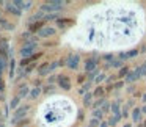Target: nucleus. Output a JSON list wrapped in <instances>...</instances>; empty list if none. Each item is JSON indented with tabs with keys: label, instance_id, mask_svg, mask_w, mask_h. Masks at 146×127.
I'll return each instance as SVG.
<instances>
[{
	"label": "nucleus",
	"instance_id": "nucleus-19",
	"mask_svg": "<svg viewBox=\"0 0 146 127\" xmlns=\"http://www.w3.org/2000/svg\"><path fill=\"white\" fill-rule=\"evenodd\" d=\"M57 66H58V63H57V61H52V63H50V69H52V71H54Z\"/></svg>",
	"mask_w": 146,
	"mask_h": 127
},
{
	"label": "nucleus",
	"instance_id": "nucleus-6",
	"mask_svg": "<svg viewBox=\"0 0 146 127\" xmlns=\"http://www.w3.org/2000/svg\"><path fill=\"white\" fill-rule=\"evenodd\" d=\"M29 93H30L29 86H27V85H21V86H19V91H17V97L22 99V97H25Z\"/></svg>",
	"mask_w": 146,
	"mask_h": 127
},
{
	"label": "nucleus",
	"instance_id": "nucleus-2",
	"mask_svg": "<svg viewBox=\"0 0 146 127\" xmlns=\"http://www.w3.org/2000/svg\"><path fill=\"white\" fill-rule=\"evenodd\" d=\"M63 2H57V0H52V2H47V3H44L41 7L42 11H58L63 8Z\"/></svg>",
	"mask_w": 146,
	"mask_h": 127
},
{
	"label": "nucleus",
	"instance_id": "nucleus-22",
	"mask_svg": "<svg viewBox=\"0 0 146 127\" xmlns=\"http://www.w3.org/2000/svg\"><path fill=\"white\" fill-rule=\"evenodd\" d=\"M99 94H102V89H101V88L96 89V96H99Z\"/></svg>",
	"mask_w": 146,
	"mask_h": 127
},
{
	"label": "nucleus",
	"instance_id": "nucleus-14",
	"mask_svg": "<svg viewBox=\"0 0 146 127\" xmlns=\"http://www.w3.org/2000/svg\"><path fill=\"white\" fill-rule=\"evenodd\" d=\"M69 24H72V21H60V19H58V25H60V27L69 25Z\"/></svg>",
	"mask_w": 146,
	"mask_h": 127
},
{
	"label": "nucleus",
	"instance_id": "nucleus-7",
	"mask_svg": "<svg viewBox=\"0 0 146 127\" xmlns=\"http://www.w3.org/2000/svg\"><path fill=\"white\" fill-rule=\"evenodd\" d=\"M13 3L17 5V7H19V10H29V8L32 7V2H19V0H14Z\"/></svg>",
	"mask_w": 146,
	"mask_h": 127
},
{
	"label": "nucleus",
	"instance_id": "nucleus-25",
	"mask_svg": "<svg viewBox=\"0 0 146 127\" xmlns=\"http://www.w3.org/2000/svg\"><path fill=\"white\" fill-rule=\"evenodd\" d=\"M0 21H2V17H0Z\"/></svg>",
	"mask_w": 146,
	"mask_h": 127
},
{
	"label": "nucleus",
	"instance_id": "nucleus-21",
	"mask_svg": "<svg viewBox=\"0 0 146 127\" xmlns=\"http://www.w3.org/2000/svg\"><path fill=\"white\" fill-rule=\"evenodd\" d=\"M55 79H57V77H55V75H52V77H49V83H52V82H54V80Z\"/></svg>",
	"mask_w": 146,
	"mask_h": 127
},
{
	"label": "nucleus",
	"instance_id": "nucleus-24",
	"mask_svg": "<svg viewBox=\"0 0 146 127\" xmlns=\"http://www.w3.org/2000/svg\"><path fill=\"white\" fill-rule=\"evenodd\" d=\"M0 127H5V126H3V124H2V122H0Z\"/></svg>",
	"mask_w": 146,
	"mask_h": 127
},
{
	"label": "nucleus",
	"instance_id": "nucleus-16",
	"mask_svg": "<svg viewBox=\"0 0 146 127\" xmlns=\"http://www.w3.org/2000/svg\"><path fill=\"white\" fill-rule=\"evenodd\" d=\"M30 122V119H25V121H19V122H17V126L19 127H22V126H27V124Z\"/></svg>",
	"mask_w": 146,
	"mask_h": 127
},
{
	"label": "nucleus",
	"instance_id": "nucleus-11",
	"mask_svg": "<svg viewBox=\"0 0 146 127\" xmlns=\"http://www.w3.org/2000/svg\"><path fill=\"white\" fill-rule=\"evenodd\" d=\"M7 8H8V11H11V13L16 14V16H19V14H21V11L17 10V8H14V3H7Z\"/></svg>",
	"mask_w": 146,
	"mask_h": 127
},
{
	"label": "nucleus",
	"instance_id": "nucleus-9",
	"mask_svg": "<svg viewBox=\"0 0 146 127\" xmlns=\"http://www.w3.org/2000/svg\"><path fill=\"white\" fill-rule=\"evenodd\" d=\"M41 28H44V21H39V22H35L30 25V32H39Z\"/></svg>",
	"mask_w": 146,
	"mask_h": 127
},
{
	"label": "nucleus",
	"instance_id": "nucleus-3",
	"mask_svg": "<svg viewBox=\"0 0 146 127\" xmlns=\"http://www.w3.org/2000/svg\"><path fill=\"white\" fill-rule=\"evenodd\" d=\"M35 47H36V44L35 42H25V46H24L22 49H21V55H22V57H29L30 54H32L33 50H35Z\"/></svg>",
	"mask_w": 146,
	"mask_h": 127
},
{
	"label": "nucleus",
	"instance_id": "nucleus-4",
	"mask_svg": "<svg viewBox=\"0 0 146 127\" xmlns=\"http://www.w3.org/2000/svg\"><path fill=\"white\" fill-rule=\"evenodd\" d=\"M55 33H57V30L54 27H44V28H41L38 32V36L39 38H47V36H54Z\"/></svg>",
	"mask_w": 146,
	"mask_h": 127
},
{
	"label": "nucleus",
	"instance_id": "nucleus-23",
	"mask_svg": "<svg viewBox=\"0 0 146 127\" xmlns=\"http://www.w3.org/2000/svg\"><path fill=\"white\" fill-rule=\"evenodd\" d=\"M0 121H2V111H0Z\"/></svg>",
	"mask_w": 146,
	"mask_h": 127
},
{
	"label": "nucleus",
	"instance_id": "nucleus-1",
	"mask_svg": "<svg viewBox=\"0 0 146 127\" xmlns=\"http://www.w3.org/2000/svg\"><path fill=\"white\" fill-rule=\"evenodd\" d=\"M29 110H30V105H22V107H19L17 110H14V113H13V119H11V124H17L21 118L25 116V114L29 113Z\"/></svg>",
	"mask_w": 146,
	"mask_h": 127
},
{
	"label": "nucleus",
	"instance_id": "nucleus-5",
	"mask_svg": "<svg viewBox=\"0 0 146 127\" xmlns=\"http://www.w3.org/2000/svg\"><path fill=\"white\" fill-rule=\"evenodd\" d=\"M58 82H60L61 88H64V89H69L71 88V85L68 83V82H69V79H68L66 75H58Z\"/></svg>",
	"mask_w": 146,
	"mask_h": 127
},
{
	"label": "nucleus",
	"instance_id": "nucleus-17",
	"mask_svg": "<svg viewBox=\"0 0 146 127\" xmlns=\"http://www.w3.org/2000/svg\"><path fill=\"white\" fill-rule=\"evenodd\" d=\"M93 66H94V61H88V63H86V69L88 71H91Z\"/></svg>",
	"mask_w": 146,
	"mask_h": 127
},
{
	"label": "nucleus",
	"instance_id": "nucleus-18",
	"mask_svg": "<svg viewBox=\"0 0 146 127\" xmlns=\"http://www.w3.org/2000/svg\"><path fill=\"white\" fill-rule=\"evenodd\" d=\"M138 116H140V111L135 110V111H133V121H138Z\"/></svg>",
	"mask_w": 146,
	"mask_h": 127
},
{
	"label": "nucleus",
	"instance_id": "nucleus-15",
	"mask_svg": "<svg viewBox=\"0 0 146 127\" xmlns=\"http://www.w3.org/2000/svg\"><path fill=\"white\" fill-rule=\"evenodd\" d=\"M50 19H58V14H47L44 17V21H50Z\"/></svg>",
	"mask_w": 146,
	"mask_h": 127
},
{
	"label": "nucleus",
	"instance_id": "nucleus-12",
	"mask_svg": "<svg viewBox=\"0 0 146 127\" xmlns=\"http://www.w3.org/2000/svg\"><path fill=\"white\" fill-rule=\"evenodd\" d=\"M19 101H21V99L17 97V96H16V97H13V99H11V102H10V107L13 108V110H17V108H19V107H17V104H19Z\"/></svg>",
	"mask_w": 146,
	"mask_h": 127
},
{
	"label": "nucleus",
	"instance_id": "nucleus-13",
	"mask_svg": "<svg viewBox=\"0 0 146 127\" xmlns=\"http://www.w3.org/2000/svg\"><path fill=\"white\" fill-rule=\"evenodd\" d=\"M39 94H41V89H39V88H33V89H32V93H30V96H32L33 99H36Z\"/></svg>",
	"mask_w": 146,
	"mask_h": 127
},
{
	"label": "nucleus",
	"instance_id": "nucleus-8",
	"mask_svg": "<svg viewBox=\"0 0 146 127\" xmlns=\"http://www.w3.org/2000/svg\"><path fill=\"white\" fill-rule=\"evenodd\" d=\"M77 64H79V57H69V60H68V66L71 67V69H77Z\"/></svg>",
	"mask_w": 146,
	"mask_h": 127
},
{
	"label": "nucleus",
	"instance_id": "nucleus-20",
	"mask_svg": "<svg viewBox=\"0 0 146 127\" xmlns=\"http://www.w3.org/2000/svg\"><path fill=\"white\" fill-rule=\"evenodd\" d=\"M90 99H91V94L85 96V101H83V102H85V104H90Z\"/></svg>",
	"mask_w": 146,
	"mask_h": 127
},
{
	"label": "nucleus",
	"instance_id": "nucleus-10",
	"mask_svg": "<svg viewBox=\"0 0 146 127\" xmlns=\"http://www.w3.org/2000/svg\"><path fill=\"white\" fill-rule=\"evenodd\" d=\"M49 72H52L50 64H42L41 69H39V75H46V74H49Z\"/></svg>",
	"mask_w": 146,
	"mask_h": 127
}]
</instances>
